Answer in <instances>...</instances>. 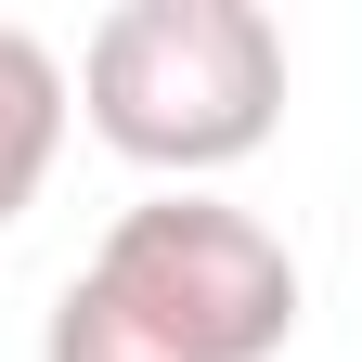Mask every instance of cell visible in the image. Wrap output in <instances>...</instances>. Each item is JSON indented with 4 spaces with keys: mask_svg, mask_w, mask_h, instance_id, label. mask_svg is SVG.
<instances>
[{
    "mask_svg": "<svg viewBox=\"0 0 362 362\" xmlns=\"http://www.w3.org/2000/svg\"><path fill=\"white\" fill-rule=\"evenodd\" d=\"M298 337V259L259 207L220 194H143L90 272L52 298L39 362H272Z\"/></svg>",
    "mask_w": 362,
    "mask_h": 362,
    "instance_id": "6da1fadb",
    "label": "cell"
},
{
    "mask_svg": "<svg viewBox=\"0 0 362 362\" xmlns=\"http://www.w3.org/2000/svg\"><path fill=\"white\" fill-rule=\"evenodd\" d=\"M78 117L168 194H194L285 129V26L259 0H117L78 52Z\"/></svg>",
    "mask_w": 362,
    "mask_h": 362,
    "instance_id": "7a4b0ae2",
    "label": "cell"
},
{
    "mask_svg": "<svg viewBox=\"0 0 362 362\" xmlns=\"http://www.w3.org/2000/svg\"><path fill=\"white\" fill-rule=\"evenodd\" d=\"M52 156H65V65H52V39L0 26V233L39 207Z\"/></svg>",
    "mask_w": 362,
    "mask_h": 362,
    "instance_id": "3957f363",
    "label": "cell"
}]
</instances>
